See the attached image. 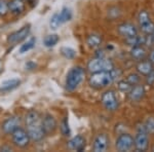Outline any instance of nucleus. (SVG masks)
Returning a JSON list of instances; mask_svg holds the SVG:
<instances>
[{
    "mask_svg": "<svg viewBox=\"0 0 154 152\" xmlns=\"http://www.w3.org/2000/svg\"><path fill=\"white\" fill-rule=\"evenodd\" d=\"M26 131L30 139L34 142H40L46 136L41 124V116L36 110H30L25 115Z\"/></svg>",
    "mask_w": 154,
    "mask_h": 152,
    "instance_id": "f257e3e1",
    "label": "nucleus"
},
{
    "mask_svg": "<svg viewBox=\"0 0 154 152\" xmlns=\"http://www.w3.org/2000/svg\"><path fill=\"white\" fill-rule=\"evenodd\" d=\"M117 75L118 74L115 69H112L110 71L93 72L88 78V84L91 85V88L95 89L108 88L109 85H111L115 81Z\"/></svg>",
    "mask_w": 154,
    "mask_h": 152,
    "instance_id": "f03ea898",
    "label": "nucleus"
},
{
    "mask_svg": "<svg viewBox=\"0 0 154 152\" xmlns=\"http://www.w3.org/2000/svg\"><path fill=\"white\" fill-rule=\"evenodd\" d=\"M85 70L81 66H75L70 69L66 76V89L68 92H74L78 88L81 82L85 78Z\"/></svg>",
    "mask_w": 154,
    "mask_h": 152,
    "instance_id": "7ed1b4c3",
    "label": "nucleus"
},
{
    "mask_svg": "<svg viewBox=\"0 0 154 152\" xmlns=\"http://www.w3.org/2000/svg\"><path fill=\"white\" fill-rule=\"evenodd\" d=\"M114 69V64L111 60L104 58H96L91 59L88 63V70L93 73V72L98 71H110Z\"/></svg>",
    "mask_w": 154,
    "mask_h": 152,
    "instance_id": "20e7f679",
    "label": "nucleus"
},
{
    "mask_svg": "<svg viewBox=\"0 0 154 152\" xmlns=\"http://www.w3.org/2000/svg\"><path fill=\"white\" fill-rule=\"evenodd\" d=\"M145 126H139L134 138V147L137 151H147L149 148V136Z\"/></svg>",
    "mask_w": 154,
    "mask_h": 152,
    "instance_id": "39448f33",
    "label": "nucleus"
},
{
    "mask_svg": "<svg viewBox=\"0 0 154 152\" xmlns=\"http://www.w3.org/2000/svg\"><path fill=\"white\" fill-rule=\"evenodd\" d=\"M101 102L103 104L104 108L109 112H114L118 109L119 107V101L116 97L115 92L112 89H108V91L104 92L102 95Z\"/></svg>",
    "mask_w": 154,
    "mask_h": 152,
    "instance_id": "423d86ee",
    "label": "nucleus"
},
{
    "mask_svg": "<svg viewBox=\"0 0 154 152\" xmlns=\"http://www.w3.org/2000/svg\"><path fill=\"white\" fill-rule=\"evenodd\" d=\"M11 140L14 146L19 147V148H26L30 144L31 139H30L26 129H22L21 126H20L19 129H17L16 131L11 134Z\"/></svg>",
    "mask_w": 154,
    "mask_h": 152,
    "instance_id": "0eeeda50",
    "label": "nucleus"
},
{
    "mask_svg": "<svg viewBox=\"0 0 154 152\" xmlns=\"http://www.w3.org/2000/svg\"><path fill=\"white\" fill-rule=\"evenodd\" d=\"M115 147L120 152L131 150L134 148V137L128 133L119 135L115 141Z\"/></svg>",
    "mask_w": 154,
    "mask_h": 152,
    "instance_id": "6e6552de",
    "label": "nucleus"
},
{
    "mask_svg": "<svg viewBox=\"0 0 154 152\" xmlns=\"http://www.w3.org/2000/svg\"><path fill=\"white\" fill-rule=\"evenodd\" d=\"M138 23L143 33L150 35L154 30V24L150 19V16L146 11H141L138 14Z\"/></svg>",
    "mask_w": 154,
    "mask_h": 152,
    "instance_id": "1a4fd4ad",
    "label": "nucleus"
},
{
    "mask_svg": "<svg viewBox=\"0 0 154 152\" xmlns=\"http://www.w3.org/2000/svg\"><path fill=\"white\" fill-rule=\"evenodd\" d=\"M21 123H22V118L20 116L14 115L8 117V118H6L2 123L1 126L2 132L5 135H11L17 129H19L21 126Z\"/></svg>",
    "mask_w": 154,
    "mask_h": 152,
    "instance_id": "9d476101",
    "label": "nucleus"
},
{
    "mask_svg": "<svg viewBox=\"0 0 154 152\" xmlns=\"http://www.w3.org/2000/svg\"><path fill=\"white\" fill-rule=\"evenodd\" d=\"M30 33V26H24L23 28H21L20 30L16 32H12L8 35L7 37V42L9 44H17V43H20L23 40L27 38V36L29 35Z\"/></svg>",
    "mask_w": 154,
    "mask_h": 152,
    "instance_id": "9b49d317",
    "label": "nucleus"
},
{
    "mask_svg": "<svg viewBox=\"0 0 154 152\" xmlns=\"http://www.w3.org/2000/svg\"><path fill=\"white\" fill-rule=\"evenodd\" d=\"M41 124L45 135H53L58 129L57 119L51 114H45L41 118Z\"/></svg>",
    "mask_w": 154,
    "mask_h": 152,
    "instance_id": "f8f14e48",
    "label": "nucleus"
},
{
    "mask_svg": "<svg viewBox=\"0 0 154 152\" xmlns=\"http://www.w3.org/2000/svg\"><path fill=\"white\" fill-rule=\"evenodd\" d=\"M109 139L108 135L105 133L99 134L95 138L93 143V150L95 152H105L109 147Z\"/></svg>",
    "mask_w": 154,
    "mask_h": 152,
    "instance_id": "ddd939ff",
    "label": "nucleus"
},
{
    "mask_svg": "<svg viewBox=\"0 0 154 152\" xmlns=\"http://www.w3.org/2000/svg\"><path fill=\"white\" fill-rule=\"evenodd\" d=\"M117 32L120 36L125 38H130V37L138 35V29L134 24L131 23H122L117 27Z\"/></svg>",
    "mask_w": 154,
    "mask_h": 152,
    "instance_id": "4468645a",
    "label": "nucleus"
},
{
    "mask_svg": "<svg viewBox=\"0 0 154 152\" xmlns=\"http://www.w3.org/2000/svg\"><path fill=\"white\" fill-rule=\"evenodd\" d=\"M145 94H146V89L144 88V85L139 83L131 88L130 93L128 94V97L130 99V101L131 102H140L141 100L144 99Z\"/></svg>",
    "mask_w": 154,
    "mask_h": 152,
    "instance_id": "2eb2a0df",
    "label": "nucleus"
},
{
    "mask_svg": "<svg viewBox=\"0 0 154 152\" xmlns=\"http://www.w3.org/2000/svg\"><path fill=\"white\" fill-rule=\"evenodd\" d=\"M69 149L76 151H82L85 148V138L81 135H77V136L73 137L70 141L67 144Z\"/></svg>",
    "mask_w": 154,
    "mask_h": 152,
    "instance_id": "dca6fc26",
    "label": "nucleus"
},
{
    "mask_svg": "<svg viewBox=\"0 0 154 152\" xmlns=\"http://www.w3.org/2000/svg\"><path fill=\"white\" fill-rule=\"evenodd\" d=\"M7 4H8V11L17 16L23 14L26 7L24 0H11L9 2H7Z\"/></svg>",
    "mask_w": 154,
    "mask_h": 152,
    "instance_id": "f3484780",
    "label": "nucleus"
},
{
    "mask_svg": "<svg viewBox=\"0 0 154 152\" xmlns=\"http://www.w3.org/2000/svg\"><path fill=\"white\" fill-rule=\"evenodd\" d=\"M136 69L140 75L146 76L151 71L154 70V65L149 60H142V61H139V63L137 64Z\"/></svg>",
    "mask_w": 154,
    "mask_h": 152,
    "instance_id": "a211bd4d",
    "label": "nucleus"
},
{
    "mask_svg": "<svg viewBox=\"0 0 154 152\" xmlns=\"http://www.w3.org/2000/svg\"><path fill=\"white\" fill-rule=\"evenodd\" d=\"M131 57L136 61H142L147 58V51L142 45L131 46Z\"/></svg>",
    "mask_w": 154,
    "mask_h": 152,
    "instance_id": "6ab92c4d",
    "label": "nucleus"
},
{
    "mask_svg": "<svg viewBox=\"0 0 154 152\" xmlns=\"http://www.w3.org/2000/svg\"><path fill=\"white\" fill-rule=\"evenodd\" d=\"M102 41H103L102 37L100 35H97V34H91V35L86 37V44L91 48H98V47H100Z\"/></svg>",
    "mask_w": 154,
    "mask_h": 152,
    "instance_id": "aec40b11",
    "label": "nucleus"
},
{
    "mask_svg": "<svg viewBox=\"0 0 154 152\" xmlns=\"http://www.w3.org/2000/svg\"><path fill=\"white\" fill-rule=\"evenodd\" d=\"M20 83H21L20 79H9V80H6L2 83V86H1V88H0V91L1 92L12 91V89L18 88L20 85Z\"/></svg>",
    "mask_w": 154,
    "mask_h": 152,
    "instance_id": "412c9836",
    "label": "nucleus"
},
{
    "mask_svg": "<svg viewBox=\"0 0 154 152\" xmlns=\"http://www.w3.org/2000/svg\"><path fill=\"white\" fill-rule=\"evenodd\" d=\"M145 41H146V37H142L139 35L130 37V38H125V42L131 46L142 45V44H145Z\"/></svg>",
    "mask_w": 154,
    "mask_h": 152,
    "instance_id": "4be33fe9",
    "label": "nucleus"
},
{
    "mask_svg": "<svg viewBox=\"0 0 154 152\" xmlns=\"http://www.w3.org/2000/svg\"><path fill=\"white\" fill-rule=\"evenodd\" d=\"M59 19H60V22H61V24L67 23V22L70 21V20L72 19V11H71V9L68 8V7H64V8L61 11V12L59 14Z\"/></svg>",
    "mask_w": 154,
    "mask_h": 152,
    "instance_id": "5701e85b",
    "label": "nucleus"
},
{
    "mask_svg": "<svg viewBox=\"0 0 154 152\" xmlns=\"http://www.w3.org/2000/svg\"><path fill=\"white\" fill-rule=\"evenodd\" d=\"M60 40V37L57 34H51L44 37L43 39V44L46 47H54Z\"/></svg>",
    "mask_w": 154,
    "mask_h": 152,
    "instance_id": "b1692460",
    "label": "nucleus"
},
{
    "mask_svg": "<svg viewBox=\"0 0 154 152\" xmlns=\"http://www.w3.org/2000/svg\"><path fill=\"white\" fill-rule=\"evenodd\" d=\"M60 131H61V133L64 137H69L71 135V129L70 126H69L68 118L67 117H64L63 120L60 123Z\"/></svg>",
    "mask_w": 154,
    "mask_h": 152,
    "instance_id": "393cba45",
    "label": "nucleus"
},
{
    "mask_svg": "<svg viewBox=\"0 0 154 152\" xmlns=\"http://www.w3.org/2000/svg\"><path fill=\"white\" fill-rule=\"evenodd\" d=\"M35 43H36V39L34 38V37H32L30 40L25 42L24 44H22V46L20 47V53L25 54V53H27V51H29L30 49H32L35 46Z\"/></svg>",
    "mask_w": 154,
    "mask_h": 152,
    "instance_id": "a878e982",
    "label": "nucleus"
},
{
    "mask_svg": "<svg viewBox=\"0 0 154 152\" xmlns=\"http://www.w3.org/2000/svg\"><path fill=\"white\" fill-rule=\"evenodd\" d=\"M61 54H63V57H65L68 60H73L76 57V51L71 47H62Z\"/></svg>",
    "mask_w": 154,
    "mask_h": 152,
    "instance_id": "bb28decb",
    "label": "nucleus"
},
{
    "mask_svg": "<svg viewBox=\"0 0 154 152\" xmlns=\"http://www.w3.org/2000/svg\"><path fill=\"white\" fill-rule=\"evenodd\" d=\"M117 88H118L119 91L121 92V93L128 94V93H130V91L131 89V88H133V85H131V83H128V82L125 79V80H120L118 82Z\"/></svg>",
    "mask_w": 154,
    "mask_h": 152,
    "instance_id": "cd10ccee",
    "label": "nucleus"
},
{
    "mask_svg": "<svg viewBox=\"0 0 154 152\" xmlns=\"http://www.w3.org/2000/svg\"><path fill=\"white\" fill-rule=\"evenodd\" d=\"M125 80L134 86L141 82V76H140V74H138V73H131L128 75Z\"/></svg>",
    "mask_w": 154,
    "mask_h": 152,
    "instance_id": "c85d7f7f",
    "label": "nucleus"
},
{
    "mask_svg": "<svg viewBox=\"0 0 154 152\" xmlns=\"http://www.w3.org/2000/svg\"><path fill=\"white\" fill-rule=\"evenodd\" d=\"M61 22H60L59 19V14H54L53 17L51 18V21H49V26L53 30H57L61 26Z\"/></svg>",
    "mask_w": 154,
    "mask_h": 152,
    "instance_id": "c756f323",
    "label": "nucleus"
},
{
    "mask_svg": "<svg viewBox=\"0 0 154 152\" xmlns=\"http://www.w3.org/2000/svg\"><path fill=\"white\" fill-rule=\"evenodd\" d=\"M146 131H147L148 134L154 135V117H150V118L147 119V121L144 124Z\"/></svg>",
    "mask_w": 154,
    "mask_h": 152,
    "instance_id": "7c9ffc66",
    "label": "nucleus"
},
{
    "mask_svg": "<svg viewBox=\"0 0 154 152\" xmlns=\"http://www.w3.org/2000/svg\"><path fill=\"white\" fill-rule=\"evenodd\" d=\"M8 12V4L5 0H0V17H4Z\"/></svg>",
    "mask_w": 154,
    "mask_h": 152,
    "instance_id": "2f4dec72",
    "label": "nucleus"
},
{
    "mask_svg": "<svg viewBox=\"0 0 154 152\" xmlns=\"http://www.w3.org/2000/svg\"><path fill=\"white\" fill-rule=\"evenodd\" d=\"M146 83L149 86L154 85V70L151 71L148 75H146Z\"/></svg>",
    "mask_w": 154,
    "mask_h": 152,
    "instance_id": "473e14b6",
    "label": "nucleus"
},
{
    "mask_svg": "<svg viewBox=\"0 0 154 152\" xmlns=\"http://www.w3.org/2000/svg\"><path fill=\"white\" fill-rule=\"evenodd\" d=\"M149 61L154 65V48L150 51V54H149Z\"/></svg>",
    "mask_w": 154,
    "mask_h": 152,
    "instance_id": "72a5a7b5",
    "label": "nucleus"
},
{
    "mask_svg": "<svg viewBox=\"0 0 154 152\" xmlns=\"http://www.w3.org/2000/svg\"><path fill=\"white\" fill-rule=\"evenodd\" d=\"M0 150L1 151H12V148L11 146L5 145V146H2L1 148H0Z\"/></svg>",
    "mask_w": 154,
    "mask_h": 152,
    "instance_id": "f704fd0d",
    "label": "nucleus"
},
{
    "mask_svg": "<svg viewBox=\"0 0 154 152\" xmlns=\"http://www.w3.org/2000/svg\"><path fill=\"white\" fill-rule=\"evenodd\" d=\"M2 70V65H1V61H0V71Z\"/></svg>",
    "mask_w": 154,
    "mask_h": 152,
    "instance_id": "c9c22d12",
    "label": "nucleus"
},
{
    "mask_svg": "<svg viewBox=\"0 0 154 152\" xmlns=\"http://www.w3.org/2000/svg\"><path fill=\"white\" fill-rule=\"evenodd\" d=\"M152 39H153V41H154V30H153V32H152Z\"/></svg>",
    "mask_w": 154,
    "mask_h": 152,
    "instance_id": "e433bc0d",
    "label": "nucleus"
}]
</instances>
